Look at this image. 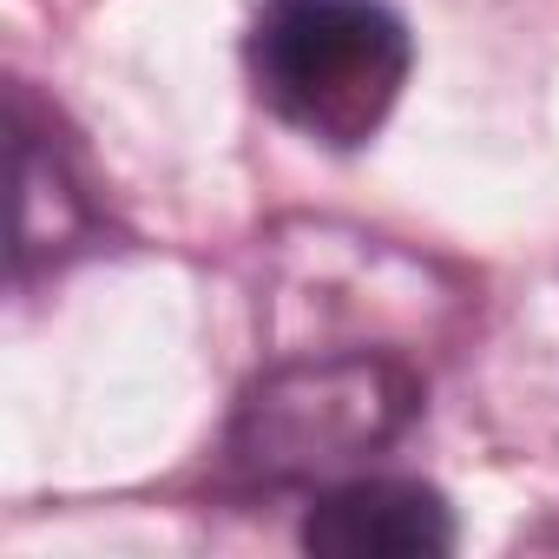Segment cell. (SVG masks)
Instances as JSON below:
<instances>
[{
	"label": "cell",
	"mask_w": 559,
	"mask_h": 559,
	"mask_svg": "<svg viewBox=\"0 0 559 559\" xmlns=\"http://www.w3.org/2000/svg\"><path fill=\"white\" fill-rule=\"evenodd\" d=\"M14 165H21V237H14V276H27L40 263H60L73 257L86 237H93V198L80 191L67 152L34 126V106L27 93H14Z\"/></svg>",
	"instance_id": "4"
},
{
	"label": "cell",
	"mask_w": 559,
	"mask_h": 559,
	"mask_svg": "<svg viewBox=\"0 0 559 559\" xmlns=\"http://www.w3.org/2000/svg\"><path fill=\"white\" fill-rule=\"evenodd\" d=\"M421 415V382L389 356H304L270 369L230 428V461L257 480H323L389 448Z\"/></svg>",
	"instance_id": "2"
},
{
	"label": "cell",
	"mask_w": 559,
	"mask_h": 559,
	"mask_svg": "<svg viewBox=\"0 0 559 559\" xmlns=\"http://www.w3.org/2000/svg\"><path fill=\"white\" fill-rule=\"evenodd\" d=\"M243 67L257 99L290 132L330 152H356L395 112L415 40L382 0H263Z\"/></svg>",
	"instance_id": "1"
},
{
	"label": "cell",
	"mask_w": 559,
	"mask_h": 559,
	"mask_svg": "<svg viewBox=\"0 0 559 559\" xmlns=\"http://www.w3.org/2000/svg\"><path fill=\"white\" fill-rule=\"evenodd\" d=\"M304 546L323 559H441L454 552V513L428 480H343L304 513Z\"/></svg>",
	"instance_id": "3"
}]
</instances>
